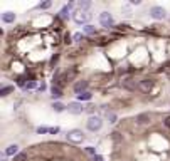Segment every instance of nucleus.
<instances>
[{"label": "nucleus", "instance_id": "obj_1", "mask_svg": "<svg viewBox=\"0 0 170 161\" xmlns=\"http://www.w3.org/2000/svg\"><path fill=\"white\" fill-rule=\"evenodd\" d=\"M73 18H74L76 24H86L91 20V14L88 10H76L73 14Z\"/></svg>", "mask_w": 170, "mask_h": 161}, {"label": "nucleus", "instance_id": "obj_2", "mask_svg": "<svg viewBox=\"0 0 170 161\" xmlns=\"http://www.w3.org/2000/svg\"><path fill=\"white\" fill-rule=\"evenodd\" d=\"M66 138H67V141H71V143H81V141L84 139V134H83L81 129H71Z\"/></svg>", "mask_w": 170, "mask_h": 161}, {"label": "nucleus", "instance_id": "obj_3", "mask_svg": "<svg viewBox=\"0 0 170 161\" xmlns=\"http://www.w3.org/2000/svg\"><path fill=\"white\" fill-rule=\"evenodd\" d=\"M150 15H151V18H155V20H162V18H165V15H167V10H165L163 7L155 5V7L150 9Z\"/></svg>", "mask_w": 170, "mask_h": 161}, {"label": "nucleus", "instance_id": "obj_4", "mask_svg": "<svg viewBox=\"0 0 170 161\" xmlns=\"http://www.w3.org/2000/svg\"><path fill=\"white\" fill-rule=\"evenodd\" d=\"M101 126H103V121H101V118H98V116H91V118L88 119V129H89V131H99Z\"/></svg>", "mask_w": 170, "mask_h": 161}, {"label": "nucleus", "instance_id": "obj_5", "mask_svg": "<svg viewBox=\"0 0 170 161\" xmlns=\"http://www.w3.org/2000/svg\"><path fill=\"white\" fill-rule=\"evenodd\" d=\"M99 22H101V25L106 27V29H110V27L114 24L113 17H111L108 12H101V14H99Z\"/></svg>", "mask_w": 170, "mask_h": 161}, {"label": "nucleus", "instance_id": "obj_6", "mask_svg": "<svg viewBox=\"0 0 170 161\" xmlns=\"http://www.w3.org/2000/svg\"><path fill=\"white\" fill-rule=\"evenodd\" d=\"M153 79H143V81H140L138 82V87H140V91H143V92H148V91L153 87Z\"/></svg>", "mask_w": 170, "mask_h": 161}, {"label": "nucleus", "instance_id": "obj_7", "mask_svg": "<svg viewBox=\"0 0 170 161\" xmlns=\"http://www.w3.org/2000/svg\"><path fill=\"white\" fill-rule=\"evenodd\" d=\"M67 111H69L71 114H81V112L84 111V107H83V104H81V103H69Z\"/></svg>", "mask_w": 170, "mask_h": 161}, {"label": "nucleus", "instance_id": "obj_8", "mask_svg": "<svg viewBox=\"0 0 170 161\" xmlns=\"http://www.w3.org/2000/svg\"><path fill=\"white\" fill-rule=\"evenodd\" d=\"M5 154L7 156H17L19 154V146L17 144H10V146H7V149H5Z\"/></svg>", "mask_w": 170, "mask_h": 161}, {"label": "nucleus", "instance_id": "obj_9", "mask_svg": "<svg viewBox=\"0 0 170 161\" xmlns=\"http://www.w3.org/2000/svg\"><path fill=\"white\" fill-rule=\"evenodd\" d=\"M150 112H142V114H138L136 116V123L138 124H147L148 121H150Z\"/></svg>", "mask_w": 170, "mask_h": 161}, {"label": "nucleus", "instance_id": "obj_10", "mask_svg": "<svg viewBox=\"0 0 170 161\" xmlns=\"http://www.w3.org/2000/svg\"><path fill=\"white\" fill-rule=\"evenodd\" d=\"M121 86H123L125 89H128V91H135V89H136V82H135L133 79H125V81L121 82Z\"/></svg>", "mask_w": 170, "mask_h": 161}, {"label": "nucleus", "instance_id": "obj_11", "mask_svg": "<svg viewBox=\"0 0 170 161\" xmlns=\"http://www.w3.org/2000/svg\"><path fill=\"white\" fill-rule=\"evenodd\" d=\"M86 87H88V81H79V82H76L74 84V91L76 92H84L86 91Z\"/></svg>", "mask_w": 170, "mask_h": 161}, {"label": "nucleus", "instance_id": "obj_12", "mask_svg": "<svg viewBox=\"0 0 170 161\" xmlns=\"http://www.w3.org/2000/svg\"><path fill=\"white\" fill-rule=\"evenodd\" d=\"M2 20H3V22H7V24H10V22H14V20H15V14H12V12H5V14L2 15Z\"/></svg>", "mask_w": 170, "mask_h": 161}, {"label": "nucleus", "instance_id": "obj_13", "mask_svg": "<svg viewBox=\"0 0 170 161\" xmlns=\"http://www.w3.org/2000/svg\"><path fill=\"white\" fill-rule=\"evenodd\" d=\"M71 7H73V3H67V5H64V9L61 10V17H62V18H67V17H69Z\"/></svg>", "mask_w": 170, "mask_h": 161}, {"label": "nucleus", "instance_id": "obj_14", "mask_svg": "<svg viewBox=\"0 0 170 161\" xmlns=\"http://www.w3.org/2000/svg\"><path fill=\"white\" fill-rule=\"evenodd\" d=\"M91 96H93V94H91L89 91H84V92L77 94V99H79V101H89V99H91Z\"/></svg>", "mask_w": 170, "mask_h": 161}, {"label": "nucleus", "instance_id": "obj_15", "mask_svg": "<svg viewBox=\"0 0 170 161\" xmlns=\"http://www.w3.org/2000/svg\"><path fill=\"white\" fill-rule=\"evenodd\" d=\"M86 34H89V35H93V34H96V27L95 25H86L84 29H83Z\"/></svg>", "mask_w": 170, "mask_h": 161}, {"label": "nucleus", "instance_id": "obj_16", "mask_svg": "<svg viewBox=\"0 0 170 161\" xmlns=\"http://www.w3.org/2000/svg\"><path fill=\"white\" fill-rule=\"evenodd\" d=\"M51 92H52V97H61V96H62V92H61V89H59V87H56V86H52V89H51Z\"/></svg>", "mask_w": 170, "mask_h": 161}, {"label": "nucleus", "instance_id": "obj_17", "mask_svg": "<svg viewBox=\"0 0 170 161\" xmlns=\"http://www.w3.org/2000/svg\"><path fill=\"white\" fill-rule=\"evenodd\" d=\"M12 89H14L12 86H5V87H2V91H0V94H2V96H9V94L12 92Z\"/></svg>", "mask_w": 170, "mask_h": 161}, {"label": "nucleus", "instance_id": "obj_18", "mask_svg": "<svg viewBox=\"0 0 170 161\" xmlns=\"http://www.w3.org/2000/svg\"><path fill=\"white\" fill-rule=\"evenodd\" d=\"M52 107H54V111H57V112H61V111H64V109H66V107L62 106L61 103H54V104H52Z\"/></svg>", "mask_w": 170, "mask_h": 161}, {"label": "nucleus", "instance_id": "obj_19", "mask_svg": "<svg viewBox=\"0 0 170 161\" xmlns=\"http://www.w3.org/2000/svg\"><path fill=\"white\" fill-rule=\"evenodd\" d=\"M25 160H27V153H19L15 156V161H25Z\"/></svg>", "mask_w": 170, "mask_h": 161}, {"label": "nucleus", "instance_id": "obj_20", "mask_svg": "<svg viewBox=\"0 0 170 161\" xmlns=\"http://www.w3.org/2000/svg\"><path fill=\"white\" fill-rule=\"evenodd\" d=\"M37 133H39V134H42V133H51V127H46V126H40V127H37Z\"/></svg>", "mask_w": 170, "mask_h": 161}, {"label": "nucleus", "instance_id": "obj_21", "mask_svg": "<svg viewBox=\"0 0 170 161\" xmlns=\"http://www.w3.org/2000/svg\"><path fill=\"white\" fill-rule=\"evenodd\" d=\"M51 7V2H42V3H39V9H49Z\"/></svg>", "mask_w": 170, "mask_h": 161}, {"label": "nucleus", "instance_id": "obj_22", "mask_svg": "<svg viewBox=\"0 0 170 161\" xmlns=\"http://www.w3.org/2000/svg\"><path fill=\"white\" fill-rule=\"evenodd\" d=\"M108 119H110V123H116V116L113 112H108Z\"/></svg>", "mask_w": 170, "mask_h": 161}, {"label": "nucleus", "instance_id": "obj_23", "mask_svg": "<svg viewBox=\"0 0 170 161\" xmlns=\"http://www.w3.org/2000/svg\"><path fill=\"white\" fill-rule=\"evenodd\" d=\"M86 151H88L89 154H93V156H96V151H95V148H93V146H88V148H86Z\"/></svg>", "mask_w": 170, "mask_h": 161}, {"label": "nucleus", "instance_id": "obj_24", "mask_svg": "<svg viewBox=\"0 0 170 161\" xmlns=\"http://www.w3.org/2000/svg\"><path fill=\"white\" fill-rule=\"evenodd\" d=\"M113 139L118 143V141H121V136H120V133H113Z\"/></svg>", "mask_w": 170, "mask_h": 161}, {"label": "nucleus", "instance_id": "obj_25", "mask_svg": "<svg viewBox=\"0 0 170 161\" xmlns=\"http://www.w3.org/2000/svg\"><path fill=\"white\" fill-rule=\"evenodd\" d=\"M163 124L167 126V127H170V116H167V118L163 119Z\"/></svg>", "mask_w": 170, "mask_h": 161}, {"label": "nucleus", "instance_id": "obj_26", "mask_svg": "<svg viewBox=\"0 0 170 161\" xmlns=\"http://www.w3.org/2000/svg\"><path fill=\"white\" fill-rule=\"evenodd\" d=\"M25 87H27V89H32V87H36V82H27Z\"/></svg>", "mask_w": 170, "mask_h": 161}, {"label": "nucleus", "instance_id": "obj_27", "mask_svg": "<svg viewBox=\"0 0 170 161\" xmlns=\"http://www.w3.org/2000/svg\"><path fill=\"white\" fill-rule=\"evenodd\" d=\"M81 39H83V34H76V35H74V40H76V42H79Z\"/></svg>", "mask_w": 170, "mask_h": 161}, {"label": "nucleus", "instance_id": "obj_28", "mask_svg": "<svg viewBox=\"0 0 170 161\" xmlns=\"http://www.w3.org/2000/svg\"><path fill=\"white\" fill-rule=\"evenodd\" d=\"M64 42H66V44H71V35H69V34L64 37Z\"/></svg>", "mask_w": 170, "mask_h": 161}, {"label": "nucleus", "instance_id": "obj_29", "mask_svg": "<svg viewBox=\"0 0 170 161\" xmlns=\"http://www.w3.org/2000/svg\"><path fill=\"white\" fill-rule=\"evenodd\" d=\"M51 133H52V134H56V133H59V127H51Z\"/></svg>", "mask_w": 170, "mask_h": 161}, {"label": "nucleus", "instance_id": "obj_30", "mask_svg": "<svg viewBox=\"0 0 170 161\" xmlns=\"http://www.w3.org/2000/svg\"><path fill=\"white\" fill-rule=\"evenodd\" d=\"M86 111H88V112H93V111H95V106H88L86 107Z\"/></svg>", "mask_w": 170, "mask_h": 161}, {"label": "nucleus", "instance_id": "obj_31", "mask_svg": "<svg viewBox=\"0 0 170 161\" xmlns=\"http://www.w3.org/2000/svg\"><path fill=\"white\" fill-rule=\"evenodd\" d=\"M95 161H105V160H103V158H101L99 154H96V156H95Z\"/></svg>", "mask_w": 170, "mask_h": 161}]
</instances>
